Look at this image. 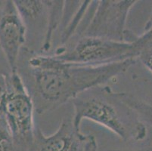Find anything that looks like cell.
Returning a JSON list of instances; mask_svg holds the SVG:
<instances>
[{"instance_id":"cell-9","label":"cell","mask_w":152,"mask_h":151,"mask_svg":"<svg viewBox=\"0 0 152 151\" xmlns=\"http://www.w3.org/2000/svg\"><path fill=\"white\" fill-rule=\"evenodd\" d=\"M48 7H49V16H48L47 30L41 45V50L43 52H49L50 50L54 33L61 24L64 14L65 1L48 0Z\"/></svg>"},{"instance_id":"cell-1","label":"cell","mask_w":152,"mask_h":151,"mask_svg":"<svg viewBox=\"0 0 152 151\" xmlns=\"http://www.w3.org/2000/svg\"><path fill=\"white\" fill-rule=\"evenodd\" d=\"M135 63V60H127L102 66L74 64L23 48L17 72L31 96L35 111L44 114L87 90L105 85Z\"/></svg>"},{"instance_id":"cell-2","label":"cell","mask_w":152,"mask_h":151,"mask_svg":"<svg viewBox=\"0 0 152 151\" xmlns=\"http://www.w3.org/2000/svg\"><path fill=\"white\" fill-rule=\"evenodd\" d=\"M71 102L73 123L78 129L83 120H88L108 129L124 142L139 144L148 138L147 125L124 101L121 92L107 85L87 90Z\"/></svg>"},{"instance_id":"cell-8","label":"cell","mask_w":152,"mask_h":151,"mask_svg":"<svg viewBox=\"0 0 152 151\" xmlns=\"http://www.w3.org/2000/svg\"><path fill=\"white\" fill-rule=\"evenodd\" d=\"M14 2L26 26L27 36L29 33L37 36L41 35L42 44L48 25V0H15Z\"/></svg>"},{"instance_id":"cell-13","label":"cell","mask_w":152,"mask_h":151,"mask_svg":"<svg viewBox=\"0 0 152 151\" xmlns=\"http://www.w3.org/2000/svg\"><path fill=\"white\" fill-rule=\"evenodd\" d=\"M0 151H19L2 117H0Z\"/></svg>"},{"instance_id":"cell-4","label":"cell","mask_w":152,"mask_h":151,"mask_svg":"<svg viewBox=\"0 0 152 151\" xmlns=\"http://www.w3.org/2000/svg\"><path fill=\"white\" fill-rule=\"evenodd\" d=\"M34 102L21 77L18 72L12 73L4 118L19 151H29L34 143Z\"/></svg>"},{"instance_id":"cell-16","label":"cell","mask_w":152,"mask_h":151,"mask_svg":"<svg viewBox=\"0 0 152 151\" xmlns=\"http://www.w3.org/2000/svg\"><path fill=\"white\" fill-rule=\"evenodd\" d=\"M152 29V8L151 12L150 15H149L148 19L146 21L145 24V27H144V32H146L148 30Z\"/></svg>"},{"instance_id":"cell-12","label":"cell","mask_w":152,"mask_h":151,"mask_svg":"<svg viewBox=\"0 0 152 151\" xmlns=\"http://www.w3.org/2000/svg\"><path fill=\"white\" fill-rule=\"evenodd\" d=\"M131 43L134 57L135 59H138V57L141 53L152 48V29L144 32L141 36H136Z\"/></svg>"},{"instance_id":"cell-14","label":"cell","mask_w":152,"mask_h":151,"mask_svg":"<svg viewBox=\"0 0 152 151\" xmlns=\"http://www.w3.org/2000/svg\"><path fill=\"white\" fill-rule=\"evenodd\" d=\"M136 146H129L128 147L123 148H113L109 149L107 151H152V140H148V142H142Z\"/></svg>"},{"instance_id":"cell-3","label":"cell","mask_w":152,"mask_h":151,"mask_svg":"<svg viewBox=\"0 0 152 151\" xmlns=\"http://www.w3.org/2000/svg\"><path fill=\"white\" fill-rule=\"evenodd\" d=\"M53 56L62 61L86 66L136 61L131 42L89 36H79L73 45L60 46Z\"/></svg>"},{"instance_id":"cell-5","label":"cell","mask_w":152,"mask_h":151,"mask_svg":"<svg viewBox=\"0 0 152 151\" xmlns=\"http://www.w3.org/2000/svg\"><path fill=\"white\" fill-rule=\"evenodd\" d=\"M135 0L95 1L94 11L80 36L131 42L136 35L126 30L127 18Z\"/></svg>"},{"instance_id":"cell-10","label":"cell","mask_w":152,"mask_h":151,"mask_svg":"<svg viewBox=\"0 0 152 151\" xmlns=\"http://www.w3.org/2000/svg\"><path fill=\"white\" fill-rule=\"evenodd\" d=\"M124 101L134 110L139 120L152 128V104L127 92H121Z\"/></svg>"},{"instance_id":"cell-7","label":"cell","mask_w":152,"mask_h":151,"mask_svg":"<svg viewBox=\"0 0 152 151\" xmlns=\"http://www.w3.org/2000/svg\"><path fill=\"white\" fill-rule=\"evenodd\" d=\"M27 42V28L14 1H0V51L12 73Z\"/></svg>"},{"instance_id":"cell-15","label":"cell","mask_w":152,"mask_h":151,"mask_svg":"<svg viewBox=\"0 0 152 151\" xmlns=\"http://www.w3.org/2000/svg\"><path fill=\"white\" fill-rule=\"evenodd\" d=\"M138 59L152 73V48L141 53Z\"/></svg>"},{"instance_id":"cell-6","label":"cell","mask_w":152,"mask_h":151,"mask_svg":"<svg viewBox=\"0 0 152 151\" xmlns=\"http://www.w3.org/2000/svg\"><path fill=\"white\" fill-rule=\"evenodd\" d=\"M99 144L95 135L84 134L75 127L73 118L62 119L58 129L50 135H45L36 128L34 143L29 151H98Z\"/></svg>"},{"instance_id":"cell-17","label":"cell","mask_w":152,"mask_h":151,"mask_svg":"<svg viewBox=\"0 0 152 151\" xmlns=\"http://www.w3.org/2000/svg\"><path fill=\"white\" fill-rule=\"evenodd\" d=\"M0 52H1V51H0Z\"/></svg>"},{"instance_id":"cell-11","label":"cell","mask_w":152,"mask_h":151,"mask_svg":"<svg viewBox=\"0 0 152 151\" xmlns=\"http://www.w3.org/2000/svg\"><path fill=\"white\" fill-rule=\"evenodd\" d=\"M12 73L8 63L0 52V117L4 118L5 107L9 91V79ZM5 119V118H4Z\"/></svg>"}]
</instances>
